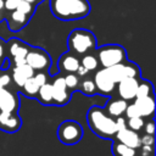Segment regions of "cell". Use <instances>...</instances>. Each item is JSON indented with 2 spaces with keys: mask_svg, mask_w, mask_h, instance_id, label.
Instances as JSON below:
<instances>
[{
  "mask_svg": "<svg viewBox=\"0 0 156 156\" xmlns=\"http://www.w3.org/2000/svg\"><path fill=\"white\" fill-rule=\"evenodd\" d=\"M20 90H21V93H22L24 96H27L28 99H29V98H30V99H35L37 93H38V90H39V85L37 84V82L34 80V78H33V76H32L30 78H28V79L23 83V85L20 88Z\"/></svg>",
  "mask_w": 156,
  "mask_h": 156,
  "instance_id": "23",
  "label": "cell"
},
{
  "mask_svg": "<svg viewBox=\"0 0 156 156\" xmlns=\"http://www.w3.org/2000/svg\"><path fill=\"white\" fill-rule=\"evenodd\" d=\"M51 87H52V105L55 106H65L69 102L72 94L68 91L65 80L63 74L57 73L51 79Z\"/></svg>",
  "mask_w": 156,
  "mask_h": 156,
  "instance_id": "9",
  "label": "cell"
},
{
  "mask_svg": "<svg viewBox=\"0 0 156 156\" xmlns=\"http://www.w3.org/2000/svg\"><path fill=\"white\" fill-rule=\"evenodd\" d=\"M87 122L90 130L102 139L112 140L117 129L115 124V118L108 116L102 107L93 105L87 112Z\"/></svg>",
  "mask_w": 156,
  "mask_h": 156,
  "instance_id": "2",
  "label": "cell"
},
{
  "mask_svg": "<svg viewBox=\"0 0 156 156\" xmlns=\"http://www.w3.org/2000/svg\"><path fill=\"white\" fill-rule=\"evenodd\" d=\"M147 95H154V87L152 83L147 79H139L138 82V88H136V95L135 98H141V96H147Z\"/></svg>",
  "mask_w": 156,
  "mask_h": 156,
  "instance_id": "25",
  "label": "cell"
},
{
  "mask_svg": "<svg viewBox=\"0 0 156 156\" xmlns=\"http://www.w3.org/2000/svg\"><path fill=\"white\" fill-rule=\"evenodd\" d=\"M107 72L110 73V76L112 77V79L115 80V83L117 84L119 80L128 78V77H133V78H141V72L140 68L136 63L129 61L128 58L121 63L113 65L111 67H106Z\"/></svg>",
  "mask_w": 156,
  "mask_h": 156,
  "instance_id": "7",
  "label": "cell"
},
{
  "mask_svg": "<svg viewBox=\"0 0 156 156\" xmlns=\"http://www.w3.org/2000/svg\"><path fill=\"white\" fill-rule=\"evenodd\" d=\"M133 102L136 106V108L139 111V115L141 117H152L154 111H155V98H154V95L134 98Z\"/></svg>",
  "mask_w": 156,
  "mask_h": 156,
  "instance_id": "19",
  "label": "cell"
},
{
  "mask_svg": "<svg viewBox=\"0 0 156 156\" xmlns=\"http://www.w3.org/2000/svg\"><path fill=\"white\" fill-rule=\"evenodd\" d=\"M127 105H128V101L118 96V98H111V99H108L102 108H104V111L108 116L116 118V117L123 116Z\"/></svg>",
  "mask_w": 156,
  "mask_h": 156,
  "instance_id": "18",
  "label": "cell"
},
{
  "mask_svg": "<svg viewBox=\"0 0 156 156\" xmlns=\"http://www.w3.org/2000/svg\"><path fill=\"white\" fill-rule=\"evenodd\" d=\"M22 127V118L18 112L0 111V130L5 133H15Z\"/></svg>",
  "mask_w": 156,
  "mask_h": 156,
  "instance_id": "12",
  "label": "cell"
},
{
  "mask_svg": "<svg viewBox=\"0 0 156 156\" xmlns=\"http://www.w3.org/2000/svg\"><path fill=\"white\" fill-rule=\"evenodd\" d=\"M124 117L126 118H132V117H136V116H140L139 115V111L136 108V106L134 105V102L132 104H128L127 107H126V111H124Z\"/></svg>",
  "mask_w": 156,
  "mask_h": 156,
  "instance_id": "30",
  "label": "cell"
},
{
  "mask_svg": "<svg viewBox=\"0 0 156 156\" xmlns=\"http://www.w3.org/2000/svg\"><path fill=\"white\" fill-rule=\"evenodd\" d=\"M26 1H29V2H33V4H35L38 0H26Z\"/></svg>",
  "mask_w": 156,
  "mask_h": 156,
  "instance_id": "37",
  "label": "cell"
},
{
  "mask_svg": "<svg viewBox=\"0 0 156 156\" xmlns=\"http://www.w3.org/2000/svg\"><path fill=\"white\" fill-rule=\"evenodd\" d=\"M26 63L30 66L34 72L49 71V68L51 67V57L44 49L38 46H30L26 55Z\"/></svg>",
  "mask_w": 156,
  "mask_h": 156,
  "instance_id": "8",
  "label": "cell"
},
{
  "mask_svg": "<svg viewBox=\"0 0 156 156\" xmlns=\"http://www.w3.org/2000/svg\"><path fill=\"white\" fill-rule=\"evenodd\" d=\"M84 135L83 127L74 119L63 121L57 128V139L65 145H74L82 140Z\"/></svg>",
  "mask_w": 156,
  "mask_h": 156,
  "instance_id": "5",
  "label": "cell"
},
{
  "mask_svg": "<svg viewBox=\"0 0 156 156\" xmlns=\"http://www.w3.org/2000/svg\"><path fill=\"white\" fill-rule=\"evenodd\" d=\"M16 10L23 12L24 15H27L28 17L32 18V16H33L34 12H35V4L29 2V1H26V0H20L18 4H17Z\"/></svg>",
  "mask_w": 156,
  "mask_h": 156,
  "instance_id": "27",
  "label": "cell"
},
{
  "mask_svg": "<svg viewBox=\"0 0 156 156\" xmlns=\"http://www.w3.org/2000/svg\"><path fill=\"white\" fill-rule=\"evenodd\" d=\"M6 62V50H5V41L0 38V69L4 68V63Z\"/></svg>",
  "mask_w": 156,
  "mask_h": 156,
  "instance_id": "32",
  "label": "cell"
},
{
  "mask_svg": "<svg viewBox=\"0 0 156 156\" xmlns=\"http://www.w3.org/2000/svg\"><path fill=\"white\" fill-rule=\"evenodd\" d=\"M93 80L96 87V91L99 94H102L105 96H111L116 89V83L107 72L106 68L101 67L100 69H96L93 77Z\"/></svg>",
  "mask_w": 156,
  "mask_h": 156,
  "instance_id": "10",
  "label": "cell"
},
{
  "mask_svg": "<svg viewBox=\"0 0 156 156\" xmlns=\"http://www.w3.org/2000/svg\"><path fill=\"white\" fill-rule=\"evenodd\" d=\"M138 82H139L138 78H133V77L124 78L116 84L117 88L115 90H117V94L119 98H122L127 101H132L136 95Z\"/></svg>",
  "mask_w": 156,
  "mask_h": 156,
  "instance_id": "14",
  "label": "cell"
},
{
  "mask_svg": "<svg viewBox=\"0 0 156 156\" xmlns=\"http://www.w3.org/2000/svg\"><path fill=\"white\" fill-rule=\"evenodd\" d=\"M144 117L141 116H136V117H132V118H127V128L135 130V132H140L143 126H144Z\"/></svg>",
  "mask_w": 156,
  "mask_h": 156,
  "instance_id": "28",
  "label": "cell"
},
{
  "mask_svg": "<svg viewBox=\"0 0 156 156\" xmlns=\"http://www.w3.org/2000/svg\"><path fill=\"white\" fill-rule=\"evenodd\" d=\"M80 65L79 62V56H77L76 54L71 52L69 50L63 52L57 61V67L60 73L65 74V73H76L78 66Z\"/></svg>",
  "mask_w": 156,
  "mask_h": 156,
  "instance_id": "15",
  "label": "cell"
},
{
  "mask_svg": "<svg viewBox=\"0 0 156 156\" xmlns=\"http://www.w3.org/2000/svg\"><path fill=\"white\" fill-rule=\"evenodd\" d=\"M4 11H6L5 10V6H4V0H0V22L2 21V20H5V13H4Z\"/></svg>",
  "mask_w": 156,
  "mask_h": 156,
  "instance_id": "36",
  "label": "cell"
},
{
  "mask_svg": "<svg viewBox=\"0 0 156 156\" xmlns=\"http://www.w3.org/2000/svg\"><path fill=\"white\" fill-rule=\"evenodd\" d=\"M112 155L113 156H139L138 149L127 146L117 140H112Z\"/></svg>",
  "mask_w": 156,
  "mask_h": 156,
  "instance_id": "21",
  "label": "cell"
},
{
  "mask_svg": "<svg viewBox=\"0 0 156 156\" xmlns=\"http://www.w3.org/2000/svg\"><path fill=\"white\" fill-rule=\"evenodd\" d=\"M96 58L99 61V66L106 68L113 65L121 63L127 60V51L123 46L118 44H106L102 46H96L94 50Z\"/></svg>",
  "mask_w": 156,
  "mask_h": 156,
  "instance_id": "4",
  "label": "cell"
},
{
  "mask_svg": "<svg viewBox=\"0 0 156 156\" xmlns=\"http://www.w3.org/2000/svg\"><path fill=\"white\" fill-rule=\"evenodd\" d=\"M35 99L45 105V106H51L52 105V87H51V80L44 83L43 85L39 87V90L37 93Z\"/></svg>",
  "mask_w": 156,
  "mask_h": 156,
  "instance_id": "20",
  "label": "cell"
},
{
  "mask_svg": "<svg viewBox=\"0 0 156 156\" xmlns=\"http://www.w3.org/2000/svg\"><path fill=\"white\" fill-rule=\"evenodd\" d=\"M10 85H0V111L18 112L21 100L18 98L17 91L9 88Z\"/></svg>",
  "mask_w": 156,
  "mask_h": 156,
  "instance_id": "11",
  "label": "cell"
},
{
  "mask_svg": "<svg viewBox=\"0 0 156 156\" xmlns=\"http://www.w3.org/2000/svg\"><path fill=\"white\" fill-rule=\"evenodd\" d=\"M11 67V72H10V77L12 80V84L20 90V88L23 85V83L30 78L34 74V71L30 66H28L26 62L21 63V65H16V66H10ZM9 67V68H10Z\"/></svg>",
  "mask_w": 156,
  "mask_h": 156,
  "instance_id": "13",
  "label": "cell"
},
{
  "mask_svg": "<svg viewBox=\"0 0 156 156\" xmlns=\"http://www.w3.org/2000/svg\"><path fill=\"white\" fill-rule=\"evenodd\" d=\"M141 129L144 130L145 134L154 135V133H155V121H154V118H150L149 121L144 122V126H143Z\"/></svg>",
  "mask_w": 156,
  "mask_h": 156,
  "instance_id": "31",
  "label": "cell"
},
{
  "mask_svg": "<svg viewBox=\"0 0 156 156\" xmlns=\"http://www.w3.org/2000/svg\"><path fill=\"white\" fill-rule=\"evenodd\" d=\"M50 9L52 15L61 21L82 20L90 13L88 0H51Z\"/></svg>",
  "mask_w": 156,
  "mask_h": 156,
  "instance_id": "1",
  "label": "cell"
},
{
  "mask_svg": "<svg viewBox=\"0 0 156 156\" xmlns=\"http://www.w3.org/2000/svg\"><path fill=\"white\" fill-rule=\"evenodd\" d=\"M30 45L20 40L18 38H11L9 41H5L6 50V60L10 66H16L26 62V55L29 50Z\"/></svg>",
  "mask_w": 156,
  "mask_h": 156,
  "instance_id": "6",
  "label": "cell"
},
{
  "mask_svg": "<svg viewBox=\"0 0 156 156\" xmlns=\"http://www.w3.org/2000/svg\"><path fill=\"white\" fill-rule=\"evenodd\" d=\"M79 62L88 72H95L99 67V61H98L96 55H95L94 51L82 55V57L79 58Z\"/></svg>",
  "mask_w": 156,
  "mask_h": 156,
  "instance_id": "22",
  "label": "cell"
},
{
  "mask_svg": "<svg viewBox=\"0 0 156 156\" xmlns=\"http://www.w3.org/2000/svg\"><path fill=\"white\" fill-rule=\"evenodd\" d=\"M78 90L82 91L87 96H93V95H95L98 93L93 78H88V77H83V78L79 79Z\"/></svg>",
  "mask_w": 156,
  "mask_h": 156,
  "instance_id": "24",
  "label": "cell"
},
{
  "mask_svg": "<svg viewBox=\"0 0 156 156\" xmlns=\"http://www.w3.org/2000/svg\"><path fill=\"white\" fill-rule=\"evenodd\" d=\"M115 124H116V129L117 130H121L123 128H127V118L123 117V116L116 117L115 118Z\"/></svg>",
  "mask_w": 156,
  "mask_h": 156,
  "instance_id": "33",
  "label": "cell"
},
{
  "mask_svg": "<svg viewBox=\"0 0 156 156\" xmlns=\"http://www.w3.org/2000/svg\"><path fill=\"white\" fill-rule=\"evenodd\" d=\"M5 18L7 21V27L11 32H20L27 26V23L30 20V17H28L27 15L18 10L9 11V15H6Z\"/></svg>",
  "mask_w": 156,
  "mask_h": 156,
  "instance_id": "16",
  "label": "cell"
},
{
  "mask_svg": "<svg viewBox=\"0 0 156 156\" xmlns=\"http://www.w3.org/2000/svg\"><path fill=\"white\" fill-rule=\"evenodd\" d=\"M79 77L76 73H65L63 74V80L65 84L68 89V91L71 94H73L76 90H78V85H79Z\"/></svg>",
  "mask_w": 156,
  "mask_h": 156,
  "instance_id": "26",
  "label": "cell"
},
{
  "mask_svg": "<svg viewBox=\"0 0 156 156\" xmlns=\"http://www.w3.org/2000/svg\"><path fill=\"white\" fill-rule=\"evenodd\" d=\"M98 41L93 32L84 28L73 29L67 38L68 50L77 56H82L88 52H93L96 49Z\"/></svg>",
  "mask_w": 156,
  "mask_h": 156,
  "instance_id": "3",
  "label": "cell"
},
{
  "mask_svg": "<svg viewBox=\"0 0 156 156\" xmlns=\"http://www.w3.org/2000/svg\"><path fill=\"white\" fill-rule=\"evenodd\" d=\"M89 73H90V72H88V71H87V69H85V68H84L82 65H79V66H78V68H77V71H76V74H77L79 78L87 77Z\"/></svg>",
  "mask_w": 156,
  "mask_h": 156,
  "instance_id": "35",
  "label": "cell"
},
{
  "mask_svg": "<svg viewBox=\"0 0 156 156\" xmlns=\"http://www.w3.org/2000/svg\"><path fill=\"white\" fill-rule=\"evenodd\" d=\"M112 140H117L127 146L138 149L140 146V135L138 132L132 130L129 128H123L121 130H117L113 139Z\"/></svg>",
  "mask_w": 156,
  "mask_h": 156,
  "instance_id": "17",
  "label": "cell"
},
{
  "mask_svg": "<svg viewBox=\"0 0 156 156\" xmlns=\"http://www.w3.org/2000/svg\"><path fill=\"white\" fill-rule=\"evenodd\" d=\"M18 1H20V0H4V6H5V10H6V11H12V10H16Z\"/></svg>",
  "mask_w": 156,
  "mask_h": 156,
  "instance_id": "34",
  "label": "cell"
},
{
  "mask_svg": "<svg viewBox=\"0 0 156 156\" xmlns=\"http://www.w3.org/2000/svg\"><path fill=\"white\" fill-rule=\"evenodd\" d=\"M33 78H34V80L37 82V84L40 87V85H43L44 83L49 82L51 77L49 76L48 71H37V72H34Z\"/></svg>",
  "mask_w": 156,
  "mask_h": 156,
  "instance_id": "29",
  "label": "cell"
}]
</instances>
